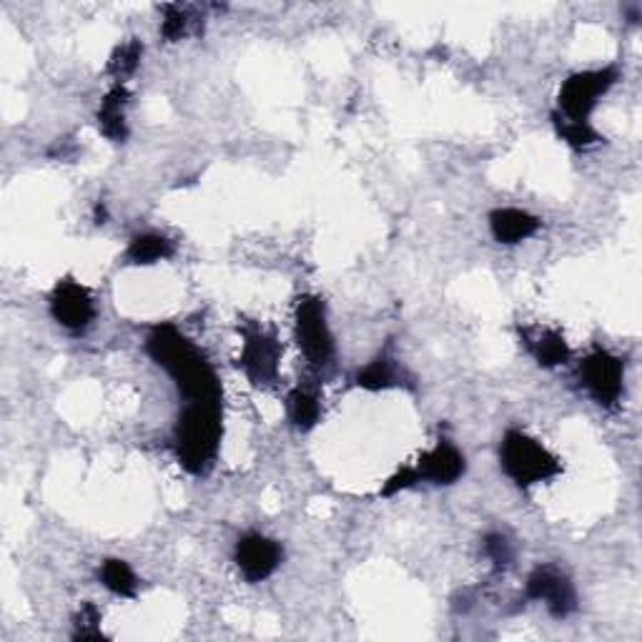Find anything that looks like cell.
<instances>
[{
  "label": "cell",
  "mask_w": 642,
  "mask_h": 642,
  "mask_svg": "<svg viewBox=\"0 0 642 642\" xmlns=\"http://www.w3.org/2000/svg\"><path fill=\"white\" fill-rule=\"evenodd\" d=\"M146 351L174 379L186 402H221V382L216 369L184 334L171 324L153 327L146 337Z\"/></svg>",
  "instance_id": "6da1fadb"
},
{
  "label": "cell",
  "mask_w": 642,
  "mask_h": 642,
  "mask_svg": "<svg viewBox=\"0 0 642 642\" xmlns=\"http://www.w3.org/2000/svg\"><path fill=\"white\" fill-rule=\"evenodd\" d=\"M221 402H188L174 429V451L188 475H206L221 449Z\"/></svg>",
  "instance_id": "7a4b0ae2"
},
{
  "label": "cell",
  "mask_w": 642,
  "mask_h": 642,
  "mask_svg": "<svg viewBox=\"0 0 642 642\" xmlns=\"http://www.w3.org/2000/svg\"><path fill=\"white\" fill-rule=\"evenodd\" d=\"M500 465L502 472L508 475L514 485L522 490L549 482L559 472L563 465L540 439L522 429H508L500 442Z\"/></svg>",
  "instance_id": "3957f363"
},
{
  "label": "cell",
  "mask_w": 642,
  "mask_h": 642,
  "mask_svg": "<svg viewBox=\"0 0 642 642\" xmlns=\"http://www.w3.org/2000/svg\"><path fill=\"white\" fill-rule=\"evenodd\" d=\"M618 68L605 66L592 70H577L567 76L557 94V113L569 121H587L595 108L618 84Z\"/></svg>",
  "instance_id": "277c9868"
},
{
  "label": "cell",
  "mask_w": 642,
  "mask_h": 642,
  "mask_svg": "<svg viewBox=\"0 0 642 642\" xmlns=\"http://www.w3.org/2000/svg\"><path fill=\"white\" fill-rule=\"evenodd\" d=\"M294 337L304 357L316 367L329 364L334 357V337L327 319V306L314 294H304L294 309Z\"/></svg>",
  "instance_id": "5b68a950"
},
{
  "label": "cell",
  "mask_w": 642,
  "mask_h": 642,
  "mask_svg": "<svg viewBox=\"0 0 642 642\" xmlns=\"http://www.w3.org/2000/svg\"><path fill=\"white\" fill-rule=\"evenodd\" d=\"M580 382L605 410H614L625 392V364L608 349H598L580 361Z\"/></svg>",
  "instance_id": "8992f818"
},
{
  "label": "cell",
  "mask_w": 642,
  "mask_h": 642,
  "mask_svg": "<svg viewBox=\"0 0 642 642\" xmlns=\"http://www.w3.org/2000/svg\"><path fill=\"white\" fill-rule=\"evenodd\" d=\"M279 361H282V347H279V339L274 334L266 331L264 327L243 329L239 364L251 384L257 387L274 384L279 377Z\"/></svg>",
  "instance_id": "52a82bcc"
},
{
  "label": "cell",
  "mask_w": 642,
  "mask_h": 642,
  "mask_svg": "<svg viewBox=\"0 0 642 642\" xmlns=\"http://www.w3.org/2000/svg\"><path fill=\"white\" fill-rule=\"evenodd\" d=\"M48 309L58 327L74 334L86 331L96 319L94 294H90L88 286L76 282V279H61L53 286Z\"/></svg>",
  "instance_id": "ba28073f"
},
{
  "label": "cell",
  "mask_w": 642,
  "mask_h": 642,
  "mask_svg": "<svg viewBox=\"0 0 642 642\" xmlns=\"http://www.w3.org/2000/svg\"><path fill=\"white\" fill-rule=\"evenodd\" d=\"M527 598L542 602L557 620L569 618L577 610V592L569 577L553 565L535 567L527 577Z\"/></svg>",
  "instance_id": "9c48e42d"
},
{
  "label": "cell",
  "mask_w": 642,
  "mask_h": 642,
  "mask_svg": "<svg viewBox=\"0 0 642 642\" xmlns=\"http://www.w3.org/2000/svg\"><path fill=\"white\" fill-rule=\"evenodd\" d=\"M282 545L261 532H247L233 547V563L247 583H264L282 565Z\"/></svg>",
  "instance_id": "30bf717a"
},
{
  "label": "cell",
  "mask_w": 642,
  "mask_h": 642,
  "mask_svg": "<svg viewBox=\"0 0 642 642\" xmlns=\"http://www.w3.org/2000/svg\"><path fill=\"white\" fill-rule=\"evenodd\" d=\"M414 469H417L420 482L449 487L465 477L467 459L455 442L439 439L432 449L422 451V457L414 463Z\"/></svg>",
  "instance_id": "8fae6325"
},
{
  "label": "cell",
  "mask_w": 642,
  "mask_h": 642,
  "mask_svg": "<svg viewBox=\"0 0 642 642\" xmlns=\"http://www.w3.org/2000/svg\"><path fill=\"white\" fill-rule=\"evenodd\" d=\"M540 229L542 221L535 214L524 209L504 206V209H494L490 214V233L497 243H502V247H518V243L535 237Z\"/></svg>",
  "instance_id": "7c38bea8"
},
{
  "label": "cell",
  "mask_w": 642,
  "mask_h": 642,
  "mask_svg": "<svg viewBox=\"0 0 642 642\" xmlns=\"http://www.w3.org/2000/svg\"><path fill=\"white\" fill-rule=\"evenodd\" d=\"M129 101H131L129 88L123 84H116L113 88H108L101 106H98L96 113L98 131H101L104 139L111 143H126V139H129V121H126Z\"/></svg>",
  "instance_id": "4fadbf2b"
},
{
  "label": "cell",
  "mask_w": 642,
  "mask_h": 642,
  "mask_svg": "<svg viewBox=\"0 0 642 642\" xmlns=\"http://www.w3.org/2000/svg\"><path fill=\"white\" fill-rule=\"evenodd\" d=\"M522 339H524V347L530 349V355L535 357L537 364L545 369L567 364L569 355H573L563 334L555 329H524Z\"/></svg>",
  "instance_id": "5bb4252c"
},
{
  "label": "cell",
  "mask_w": 642,
  "mask_h": 642,
  "mask_svg": "<svg viewBox=\"0 0 642 642\" xmlns=\"http://www.w3.org/2000/svg\"><path fill=\"white\" fill-rule=\"evenodd\" d=\"M174 251H176L174 241L164 237V233H153V231L135 233L129 243V249H126V261L133 266H153V264H159V261H166L174 257Z\"/></svg>",
  "instance_id": "9a60e30c"
},
{
  "label": "cell",
  "mask_w": 642,
  "mask_h": 642,
  "mask_svg": "<svg viewBox=\"0 0 642 642\" xmlns=\"http://www.w3.org/2000/svg\"><path fill=\"white\" fill-rule=\"evenodd\" d=\"M286 414L294 429L309 432L322 420V400L319 394L306 387H296L286 396Z\"/></svg>",
  "instance_id": "2e32d148"
},
{
  "label": "cell",
  "mask_w": 642,
  "mask_h": 642,
  "mask_svg": "<svg viewBox=\"0 0 642 642\" xmlns=\"http://www.w3.org/2000/svg\"><path fill=\"white\" fill-rule=\"evenodd\" d=\"M98 580L106 587L108 592L116 595V598L131 600L139 592V577L131 569V565L126 559L119 557H108L98 567Z\"/></svg>",
  "instance_id": "e0dca14e"
},
{
  "label": "cell",
  "mask_w": 642,
  "mask_h": 642,
  "mask_svg": "<svg viewBox=\"0 0 642 642\" xmlns=\"http://www.w3.org/2000/svg\"><path fill=\"white\" fill-rule=\"evenodd\" d=\"M355 384L359 389H367V392H384V389L396 387L394 361L389 359L387 355L374 357L367 367L359 369L357 377H355Z\"/></svg>",
  "instance_id": "ac0fdd59"
},
{
  "label": "cell",
  "mask_w": 642,
  "mask_h": 642,
  "mask_svg": "<svg viewBox=\"0 0 642 642\" xmlns=\"http://www.w3.org/2000/svg\"><path fill=\"white\" fill-rule=\"evenodd\" d=\"M143 58V43L139 39H129L119 43L108 58L106 70L116 78V84H123L126 78H131L141 66Z\"/></svg>",
  "instance_id": "d6986e66"
},
{
  "label": "cell",
  "mask_w": 642,
  "mask_h": 642,
  "mask_svg": "<svg viewBox=\"0 0 642 642\" xmlns=\"http://www.w3.org/2000/svg\"><path fill=\"white\" fill-rule=\"evenodd\" d=\"M553 123L559 139H563L567 146L575 151H587V149L598 146V143L602 141L600 133L590 126V121H569V119H563L559 113H553Z\"/></svg>",
  "instance_id": "ffe728a7"
},
{
  "label": "cell",
  "mask_w": 642,
  "mask_h": 642,
  "mask_svg": "<svg viewBox=\"0 0 642 642\" xmlns=\"http://www.w3.org/2000/svg\"><path fill=\"white\" fill-rule=\"evenodd\" d=\"M192 13L184 6H164V15H161V35L168 43L184 41L192 33Z\"/></svg>",
  "instance_id": "44dd1931"
},
{
  "label": "cell",
  "mask_w": 642,
  "mask_h": 642,
  "mask_svg": "<svg viewBox=\"0 0 642 642\" xmlns=\"http://www.w3.org/2000/svg\"><path fill=\"white\" fill-rule=\"evenodd\" d=\"M74 640H104L101 610L94 602H84L74 614Z\"/></svg>",
  "instance_id": "7402d4cb"
},
{
  "label": "cell",
  "mask_w": 642,
  "mask_h": 642,
  "mask_svg": "<svg viewBox=\"0 0 642 642\" xmlns=\"http://www.w3.org/2000/svg\"><path fill=\"white\" fill-rule=\"evenodd\" d=\"M485 555L497 569H504L512 565L514 559V547L508 535H502V532H490V535L485 537Z\"/></svg>",
  "instance_id": "603a6c76"
},
{
  "label": "cell",
  "mask_w": 642,
  "mask_h": 642,
  "mask_svg": "<svg viewBox=\"0 0 642 642\" xmlns=\"http://www.w3.org/2000/svg\"><path fill=\"white\" fill-rule=\"evenodd\" d=\"M417 482H420V475H417V469H414V465L412 467H402V469H396V472L382 485V490H379V497H384V500H389V497H396L400 492L412 490V487Z\"/></svg>",
  "instance_id": "cb8c5ba5"
},
{
  "label": "cell",
  "mask_w": 642,
  "mask_h": 642,
  "mask_svg": "<svg viewBox=\"0 0 642 642\" xmlns=\"http://www.w3.org/2000/svg\"><path fill=\"white\" fill-rule=\"evenodd\" d=\"M96 224H106V206L104 204L96 206Z\"/></svg>",
  "instance_id": "d4e9b609"
}]
</instances>
